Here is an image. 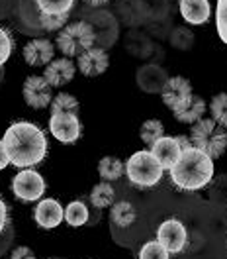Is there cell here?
Returning <instances> with one entry per match:
<instances>
[{
	"label": "cell",
	"instance_id": "1",
	"mask_svg": "<svg viewBox=\"0 0 227 259\" xmlns=\"http://www.w3.org/2000/svg\"><path fill=\"white\" fill-rule=\"evenodd\" d=\"M4 149L10 165L18 169H30L41 163L47 155V138L43 130L32 122H14L4 132Z\"/></svg>",
	"mask_w": 227,
	"mask_h": 259
},
{
	"label": "cell",
	"instance_id": "2",
	"mask_svg": "<svg viewBox=\"0 0 227 259\" xmlns=\"http://www.w3.org/2000/svg\"><path fill=\"white\" fill-rule=\"evenodd\" d=\"M171 181L180 191H200L213 179V159L198 147L182 149L179 161L171 169Z\"/></svg>",
	"mask_w": 227,
	"mask_h": 259
},
{
	"label": "cell",
	"instance_id": "3",
	"mask_svg": "<svg viewBox=\"0 0 227 259\" xmlns=\"http://www.w3.org/2000/svg\"><path fill=\"white\" fill-rule=\"evenodd\" d=\"M190 142L194 147L208 153L211 159H217L227 149V132L213 118H202L192 124Z\"/></svg>",
	"mask_w": 227,
	"mask_h": 259
},
{
	"label": "cell",
	"instance_id": "4",
	"mask_svg": "<svg viewBox=\"0 0 227 259\" xmlns=\"http://www.w3.org/2000/svg\"><path fill=\"white\" fill-rule=\"evenodd\" d=\"M96 41V32L88 22L67 24L57 35V49L65 57H79Z\"/></svg>",
	"mask_w": 227,
	"mask_h": 259
},
{
	"label": "cell",
	"instance_id": "5",
	"mask_svg": "<svg viewBox=\"0 0 227 259\" xmlns=\"http://www.w3.org/2000/svg\"><path fill=\"white\" fill-rule=\"evenodd\" d=\"M164 169L161 163L155 159V155L151 151H135L131 155L128 163H126V175L133 185L141 187V189H149L155 187L161 181Z\"/></svg>",
	"mask_w": 227,
	"mask_h": 259
},
{
	"label": "cell",
	"instance_id": "6",
	"mask_svg": "<svg viewBox=\"0 0 227 259\" xmlns=\"http://www.w3.org/2000/svg\"><path fill=\"white\" fill-rule=\"evenodd\" d=\"M12 193L22 202H35L45 193V181L37 171L24 169L12 179Z\"/></svg>",
	"mask_w": 227,
	"mask_h": 259
},
{
	"label": "cell",
	"instance_id": "7",
	"mask_svg": "<svg viewBox=\"0 0 227 259\" xmlns=\"http://www.w3.org/2000/svg\"><path fill=\"white\" fill-rule=\"evenodd\" d=\"M49 132L61 144H75L82 134L79 114H51V118H49Z\"/></svg>",
	"mask_w": 227,
	"mask_h": 259
},
{
	"label": "cell",
	"instance_id": "8",
	"mask_svg": "<svg viewBox=\"0 0 227 259\" xmlns=\"http://www.w3.org/2000/svg\"><path fill=\"white\" fill-rule=\"evenodd\" d=\"M22 95L26 104L33 108V110H41V108H47L53 100V87L47 82L45 77H39V75H32L24 81L22 87Z\"/></svg>",
	"mask_w": 227,
	"mask_h": 259
},
{
	"label": "cell",
	"instance_id": "9",
	"mask_svg": "<svg viewBox=\"0 0 227 259\" xmlns=\"http://www.w3.org/2000/svg\"><path fill=\"white\" fill-rule=\"evenodd\" d=\"M157 242L161 243L168 253H180L188 242L186 228L177 218H168L157 228Z\"/></svg>",
	"mask_w": 227,
	"mask_h": 259
},
{
	"label": "cell",
	"instance_id": "10",
	"mask_svg": "<svg viewBox=\"0 0 227 259\" xmlns=\"http://www.w3.org/2000/svg\"><path fill=\"white\" fill-rule=\"evenodd\" d=\"M33 220H35L37 226L43 228V230L57 228L65 220V208L55 198H43L33 208Z\"/></svg>",
	"mask_w": 227,
	"mask_h": 259
},
{
	"label": "cell",
	"instance_id": "11",
	"mask_svg": "<svg viewBox=\"0 0 227 259\" xmlns=\"http://www.w3.org/2000/svg\"><path fill=\"white\" fill-rule=\"evenodd\" d=\"M110 67V55L106 53V49L102 48H88L84 53L79 55V63L77 69L81 71L84 77H98L104 75Z\"/></svg>",
	"mask_w": 227,
	"mask_h": 259
},
{
	"label": "cell",
	"instance_id": "12",
	"mask_svg": "<svg viewBox=\"0 0 227 259\" xmlns=\"http://www.w3.org/2000/svg\"><path fill=\"white\" fill-rule=\"evenodd\" d=\"M190 95H192V84H190V81L186 77H168L161 91L162 102L171 110L179 108L182 102L188 100Z\"/></svg>",
	"mask_w": 227,
	"mask_h": 259
},
{
	"label": "cell",
	"instance_id": "13",
	"mask_svg": "<svg viewBox=\"0 0 227 259\" xmlns=\"http://www.w3.org/2000/svg\"><path fill=\"white\" fill-rule=\"evenodd\" d=\"M75 73H77V65L69 57H59V59H53L45 65L43 77L47 79L51 87H63L75 79Z\"/></svg>",
	"mask_w": 227,
	"mask_h": 259
},
{
	"label": "cell",
	"instance_id": "14",
	"mask_svg": "<svg viewBox=\"0 0 227 259\" xmlns=\"http://www.w3.org/2000/svg\"><path fill=\"white\" fill-rule=\"evenodd\" d=\"M151 153L155 155V159H157V161L161 163L162 169H164V171H168L175 163L179 161L180 153H182V147H180L177 138L162 136V138H159V140L151 146Z\"/></svg>",
	"mask_w": 227,
	"mask_h": 259
},
{
	"label": "cell",
	"instance_id": "15",
	"mask_svg": "<svg viewBox=\"0 0 227 259\" xmlns=\"http://www.w3.org/2000/svg\"><path fill=\"white\" fill-rule=\"evenodd\" d=\"M53 53H55V46L45 37H37L26 44L24 59L30 67H45L49 61H53Z\"/></svg>",
	"mask_w": 227,
	"mask_h": 259
},
{
	"label": "cell",
	"instance_id": "16",
	"mask_svg": "<svg viewBox=\"0 0 227 259\" xmlns=\"http://www.w3.org/2000/svg\"><path fill=\"white\" fill-rule=\"evenodd\" d=\"M179 10L184 22L192 26H202L211 16V6L208 0H180Z\"/></svg>",
	"mask_w": 227,
	"mask_h": 259
},
{
	"label": "cell",
	"instance_id": "17",
	"mask_svg": "<svg viewBox=\"0 0 227 259\" xmlns=\"http://www.w3.org/2000/svg\"><path fill=\"white\" fill-rule=\"evenodd\" d=\"M166 79H168V77H166V71L155 63L143 65V67L137 71V84H139V89L145 91V93H161Z\"/></svg>",
	"mask_w": 227,
	"mask_h": 259
},
{
	"label": "cell",
	"instance_id": "18",
	"mask_svg": "<svg viewBox=\"0 0 227 259\" xmlns=\"http://www.w3.org/2000/svg\"><path fill=\"white\" fill-rule=\"evenodd\" d=\"M206 102H204V98L202 97H196V95H190L186 102H182L179 108H175L173 114H175V118L182 122V124H196L198 120H202L204 118V114H206Z\"/></svg>",
	"mask_w": 227,
	"mask_h": 259
},
{
	"label": "cell",
	"instance_id": "19",
	"mask_svg": "<svg viewBox=\"0 0 227 259\" xmlns=\"http://www.w3.org/2000/svg\"><path fill=\"white\" fill-rule=\"evenodd\" d=\"M114 200H116V191H114V187L108 181H102V183H98V185L92 187V191H90V202H92V206L96 210L112 206Z\"/></svg>",
	"mask_w": 227,
	"mask_h": 259
},
{
	"label": "cell",
	"instance_id": "20",
	"mask_svg": "<svg viewBox=\"0 0 227 259\" xmlns=\"http://www.w3.org/2000/svg\"><path fill=\"white\" fill-rule=\"evenodd\" d=\"M110 218L116 226L120 228H128L135 222L137 218V212H135V206L128 202V200H120V202H114L112 210H110Z\"/></svg>",
	"mask_w": 227,
	"mask_h": 259
},
{
	"label": "cell",
	"instance_id": "21",
	"mask_svg": "<svg viewBox=\"0 0 227 259\" xmlns=\"http://www.w3.org/2000/svg\"><path fill=\"white\" fill-rule=\"evenodd\" d=\"M124 173H126V163H122L118 157L106 155L98 163V175L102 177V181H108V183L118 181Z\"/></svg>",
	"mask_w": 227,
	"mask_h": 259
},
{
	"label": "cell",
	"instance_id": "22",
	"mask_svg": "<svg viewBox=\"0 0 227 259\" xmlns=\"http://www.w3.org/2000/svg\"><path fill=\"white\" fill-rule=\"evenodd\" d=\"M88 208H86V204L82 202V200H73V202H69L65 208V222L69 226L73 228H79V226H84L86 222H88Z\"/></svg>",
	"mask_w": 227,
	"mask_h": 259
},
{
	"label": "cell",
	"instance_id": "23",
	"mask_svg": "<svg viewBox=\"0 0 227 259\" xmlns=\"http://www.w3.org/2000/svg\"><path fill=\"white\" fill-rule=\"evenodd\" d=\"M79 110H81V102L69 93H61L51 100V114H79Z\"/></svg>",
	"mask_w": 227,
	"mask_h": 259
},
{
	"label": "cell",
	"instance_id": "24",
	"mask_svg": "<svg viewBox=\"0 0 227 259\" xmlns=\"http://www.w3.org/2000/svg\"><path fill=\"white\" fill-rule=\"evenodd\" d=\"M164 136V126H162L161 120H155V118H151V120H145L143 124H141V128H139V138L149 144V146H153L159 138Z\"/></svg>",
	"mask_w": 227,
	"mask_h": 259
},
{
	"label": "cell",
	"instance_id": "25",
	"mask_svg": "<svg viewBox=\"0 0 227 259\" xmlns=\"http://www.w3.org/2000/svg\"><path fill=\"white\" fill-rule=\"evenodd\" d=\"M210 112H211V118L219 126L227 128V93H219V95H215V97L211 98Z\"/></svg>",
	"mask_w": 227,
	"mask_h": 259
},
{
	"label": "cell",
	"instance_id": "26",
	"mask_svg": "<svg viewBox=\"0 0 227 259\" xmlns=\"http://www.w3.org/2000/svg\"><path fill=\"white\" fill-rule=\"evenodd\" d=\"M37 8L45 14H69L75 0H35Z\"/></svg>",
	"mask_w": 227,
	"mask_h": 259
},
{
	"label": "cell",
	"instance_id": "27",
	"mask_svg": "<svg viewBox=\"0 0 227 259\" xmlns=\"http://www.w3.org/2000/svg\"><path fill=\"white\" fill-rule=\"evenodd\" d=\"M67 20L69 14H45V12L39 14V24L47 32H61L67 26Z\"/></svg>",
	"mask_w": 227,
	"mask_h": 259
},
{
	"label": "cell",
	"instance_id": "28",
	"mask_svg": "<svg viewBox=\"0 0 227 259\" xmlns=\"http://www.w3.org/2000/svg\"><path fill=\"white\" fill-rule=\"evenodd\" d=\"M168 257H171V253H168L157 240L147 242L145 245L139 249V259H168Z\"/></svg>",
	"mask_w": 227,
	"mask_h": 259
},
{
	"label": "cell",
	"instance_id": "29",
	"mask_svg": "<svg viewBox=\"0 0 227 259\" xmlns=\"http://www.w3.org/2000/svg\"><path fill=\"white\" fill-rule=\"evenodd\" d=\"M215 26L219 39L227 44V0H217V8H215Z\"/></svg>",
	"mask_w": 227,
	"mask_h": 259
},
{
	"label": "cell",
	"instance_id": "30",
	"mask_svg": "<svg viewBox=\"0 0 227 259\" xmlns=\"http://www.w3.org/2000/svg\"><path fill=\"white\" fill-rule=\"evenodd\" d=\"M12 49H14V41H12V35L6 32L4 28H0V67L6 63L12 55Z\"/></svg>",
	"mask_w": 227,
	"mask_h": 259
},
{
	"label": "cell",
	"instance_id": "31",
	"mask_svg": "<svg viewBox=\"0 0 227 259\" xmlns=\"http://www.w3.org/2000/svg\"><path fill=\"white\" fill-rule=\"evenodd\" d=\"M171 41H173V46H177V48H182L186 49L192 41H194V37L190 35V33L186 32V30H182V28H177L175 32H173V37H171Z\"/></svg>",
	"mask_w": 227,
	"mask_h": 259
},
{
	"label": "cell",
	"instance_id": "32",
	"mask_svg": "<svg viewBox=\"0 0 227 259\" xmlns=\"http://www.w3.org/2000/svg\"><path fill=\"white\" fill-rule=\"evenodd\" d=\"M12 259H35V253H33L32 247L28 245H20L12 251Z\"/></svg>",
	"mask_w": 227,
	"mask_h": 259
},
{
	"label": "cell",
	"instance_id": "33",
	"mask_svg": "<svg viewBox=\"0 0 227 259\" xmlns=\"http://www.w3.org/2000/svg\"><path fill=\"white\" fill-rule=\"evenodd\" d=\"M6 224H8V204L0 198V232L6 228Z\"/></svg>",
	"mask_w": 227,
	"mask_h": 259
},
{
	"label": "cell",
	"instance_id": "34",
	"mask_svg": "<svg viewBox=\"0 0 227 259\" xmlns=\"http://www.w3.org/2000/svg\"><path fill=\"white\" fill-rule=\"evenodd\" d=\"M8 165H10V159H8V153L4 149V142L0 140V171H4Z\"/></svg>",
	"mask_w": 227,
	"mask_h": 259
},
{
	"label": "cell",
	"instance_id": "35",
	"mask_svg": "<svg viewBox=\"0 0 227 259\" xmlns=\"http://www.w3.org/2000/svg\"><path fill=\"white\" fill-rule=\"evenodd\" d=\"M177 140H179V144L182 149H188V147H192V142H190V138H184V136H177Z\"/></svg>",
	"mask_w": 227,
	"mask_h": 259
},
{
	"label": "cell",
	"instance_id": "36",
	"mask_svg": "<svg viewBox=\"0 0 227 259\" xmlns=\"http://www.w3.org/2000/svg\"><path fill=\"white\" fill-rule=\"evenodd\" d=\"M88 2H106V0H88Z\"/></svg>",
	"mask_w": 227,
	"mask_h": 259
}]
</instances>
